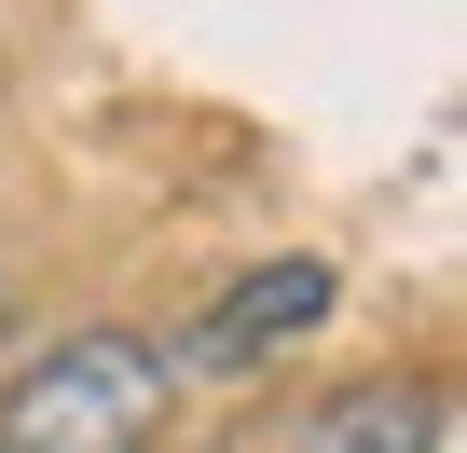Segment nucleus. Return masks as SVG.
Wrapping results in <instances>:
<instances>
[{
  "label": "nucleus",
  "mask_w": 467,
  "mask_h": 453,
  "mask_svg": "<svg viewBox=\"0 0 467 453\" xmlns=\"http://www.w3.org/2000/svg\"><path fill=\"white\" fill-rule=\"evenodd\" d=\"M179 412V357L138 316H97L69 344H42L0 385V453H151Z\"/></svg>",
  "instance_id": "1"
},
{
  "label": "nucleus",
  "mask_w": 467,
  "mask_h": 453,
  "mask_svg": "<svg viewBox=\"0 0 467 453\" xmlns=\"http://www.w3.org/2000/svg\"><path fill=\"white\" fill-rule=\"evenodd\" d=\"M330 303H344V275H330L317 248H289V262H248V275H234V289H220V303H206V316H192V330H179L165 357H179V385L262 371V357H289V344H303V330H317Z\"/></svg>",
  "instance_id": "2"
},
{
  "label": "nucleus",
  "mask_w": 467,
  "mask_h": 453,
  "mask_svg": "<svg viewBox=\"0 0 467 453\" xmlns=\"http://www.w3.org/2000/svg\"><path fill=\"white\" fill-rule=\"evenodd\" d=\"M275 453H440V385H399V371H371V385H344V398H317Z\"/></svg>",
  "instance_id": "3"
},
{
  "label": "nucleus",
  "mask_w": 467,
  "mask_h": 453,
  "mask_svg": "<svg viewBox=\"0 0 467 453\" xmlns=\"http://www.w3.org/2000/svg\"><path fill=\"white\" fill-rule=\"evenodd\" d=\"M0 344H15V289H0Z\"/></svg>",
  "instance_id": "4"
}]
</instances>
